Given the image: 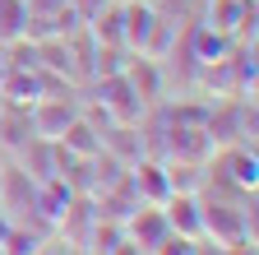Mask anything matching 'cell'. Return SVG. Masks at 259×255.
I'll list each match as a JSON object with an SVG mask.
<instances>
[{
  "label": "cell",
  "instance_id": "obj_1",
  "mask_svg": "<svg viewBox=\"0 0 259 255\" xmlns=\"http://www.w3.org/2000/svg\"><path fill=\"white\" fill-rule=\"evenodd\" d=\"M199 204H204V241H218V246L254 241V213H245L241 204H218V200H199Z\"/></svg>",
  "mask_w": 259,
  "mask_h": 255
},
{
  "label": "cell",
  "instance_id": "obj_2",
  "mask_svg": "<svg viewBox=\"0 0 259 255\" xmlns=\"http://www.w3.org/2000/svg\"><path fill=\"white\" fill-rule=\"evenodd\" d=\"M167 163H194V167H208L213 163V135H208V125L204 121H171V130H167Z\"/></svg>",
  "mask_w": 259,
  "mask_h": 255
},
{
  "label": "cell",
  "instance_id": "obj_3",
  "mask_svg": "<svg viewBox=\"0 0 259 255\" xmlns=\"http://www.w3.org/2000/svg\"><path fill=\"white\" fill-rule=\"evenodd\" d=\"M120 228H125V237L130 241H139V250H157L162 241L171 237V228H167V213H162L157 204H135L125 218H120Z\"/></svg>",
  "mask_w": 259,
  "mask_h": 255
},
{
  "label": "cell",
  "instance_id": "obj_4",
  "mask_svg": "<svg viewBox=\"0 0 259 255\" xmlns=\"http://www.w3.org/2000/svg\"><path fill=\"white\" fill-rule=\"evenodd\" d=\"M97 84H102V88H97V102H102L107 121H116V125H135V121L144 116V98H139V93L125 84V75L97 79Z\"/></svg>",
  "mask_w": 259,
  "mask_h": 255
},
{
  "label": "cell",
  "instance_id": "obj_5",
  "mask_svg": "<svg viewBox=\"0 0 259 255\" xmlns=\"http://www.w3.org/2000/svg\"><path fill=\"white\" fill-rule=\"evenodd\" d=\"M130 190H135L139 204H167L171 200V181H167V163H153V158H135L130 163Z\"/></svg>",
  "mask_w": 259,
  "mask_h": 255
},
{
  "label": "cell",
  "instance_id": "obj_6",
  "mask_svg": "<svg viewBox=\"0 0 259 255\" xmlns=\"http://www.w3.org/2000/svg\"><path fill=\"white\" fill-rule=\"evenodd\" d=\"M74 116H79L74 102H65V98H56V93H47V98L32 102V135H37V139H60V130H65Z\"/></svg>",
  "mask_w": 259,
  "mask_h": 255
},
{
  "label": "cell",
  "instance_id": "obj_7",
  "mask_svg": "<svg viewBox=\"0 0 259 255\" xmlns=\"http://www.w3.org/2000/svg\"><path fill=\"white\" fill-rule=\"evenodd\" d=\"M0 98L14 102V107H32L37 98H47V75L42 70H19V65H10L5 75H0Z\"/></svg>",
  "mask_w": 259,
  "mask_h": 255
},
{
  "label": "cell",
  "instance_id": "obj_8",
  "mask_svg": "<svg viewBox=\"0 0 259 255\" xmlns=\"http://www.w3.org/2000/svg\"><path fill=\"white\" fill-rule=\"evenodd\" d=\"M162 213H167V228L176 237L204 241V204H199V195H171L162 204Z\"/></svg>",
  "mask_w": 259,
  "mask_h": 255
},
{
  "label": "cell",
  "instance_id": "obj_9",
  "mask_svg": "<svg viewBox=\"0 0 259 255\" xmlns=\"http://www.w3.org/2000/svg\"><path fill=\"white\" fill-rule=\"evenodd\" d=\"M222 176L232 181L241 195H254V186H259V158L250 144H227L222 153Z\"/></svg>",
  "mask_w": 259,
  "mask_h": 255
},
{
  "label": "cell",
  "instance_id": "obj_10",
  "mask_svg": "<svg viewBox=\"0 0 259 255\" xmlns=\"http://www.w3.org/2000/svg\"><path fill=\"white\" fill-rule=\"evenodd\" d=\"M32 195H37V181H32L23 167H0V209L5 213L32 209Z\"/></svg>",
  "mask_w": 259,
  "mask_h": 255
},
{
  "label": "cell",
  "instance_id": "obj_11",
  "mask_svg": "<svg viewBox=\"0 0 259 255\" xmlns=\"http://www.w3.org/2000/svg\"><path fill=\"white\" fill-rule=\"evenodd\" d=\"M56 144L70 153V158H97V153H102V130H97L88 116H74V121L60 130V139H56Z\"/></svg>",
  "mask_w": 259,
  "mask_h": 255
},
{
  "label": "cell",
  "instance_id": "obj_12",
  "mask_svg": "<svg viewBox=\"0 0 259 255\" xmlns=\"http://www.w3.org/2000/svg\"><path fill=\"white\" fill-rule=\"evenodd\" d=\"M42 246H47V232H32L23 223H10V232L0 237V250L5 255H42Z\"/></svg>",
  "mask_w": 259,
  "mask_h": 255
},
{
  "label": "cell",
  "instance_id": "obj_13",
  "mask_svg": "<svg viewBox=\"0 0 259 255\" xmlns=\"http://www.w3.org/2000/svg\"><path fill=\"white\" fill-rule=\"evenodd\" d=\"M167 181H171V195H199V190H204V167L167 163Z\"/></svg>",
  "mask_w": 259,
  "mask_h": 255
},
{
  "label": "cell",
  "instance_id": "obj_14",
  "mask_svg": "<svg viewBox=\"0 0 259 255\" xmlns=\"http://www.w3.org/2000/svg\"><path fill=\"white\" fill-rule=\"evenodd\" d=\"M23 19H28V0H0V47L23 38Z\"/></svg>",
  "mask_w": 259,
  "mask_h": 255
},
{
  "label": "cell",
  "instance_id": "obj_15",
  "mask_svg": "<svg viewBox=\"0 0 259 255\" xmlns=\"http://www.w3.org/2000/svg\"><path fill=\"white\" fill-rule=\"evenodd\" d=\"M222 51H227V38L222 33H213V28H199V33H194V60H199V65H218V60H227Z\"/></svg>",
  "mask_w": 259,
  "mask_h": 255
},
{
  "label": "cell",
  "instance_id": "obj_16",
  "mask_svg": "<svg viewBox=\"0 0 259 255\" xmlns=\"http://www.w3.org/2000/svg\"><path fill=\"white\" fill-rule=\"evenodd\" d=\"M194 250H199V241H190V237H176V232H171L153 255H194Z\"/></svg>",
  "mask_w": 259,
  "mask_h": 255
},
{
  "label": "cell",
  "instance_id": "obj_17",
  "mask_svg": "<svg viewBox=\"0 0 259 255\" xmlns=\"http://www.w3.org/2000/svg\"><path fill=\"white\" fill-rule=\"evenodd\" d=\"M65 5H70V10H74V14H79V19L88 23V19L97 14V10H107V5H111V0H65Z\"/></svg>",
  "mask_w": 259,
  "mask_h": 255
},
{
  "label": "cell",
  "instance_id": "obj_18",
  "mask_svg": "<svg viewBox=\"0 0 259 255\" xmlns=\"http://www.w3.org/2000/svg\"><path fill=\"white\" fill-rule=\"evenodd\" d=\"M107 255H148V250H139V241H130V237H120Z\"/></svg>",
  "mask_w": 259,
  "mask_h": 255
},
{
  "label": "cell",
  "instance_id": "obj_19",
  "mask_svg": "<svg viewBox=\"0 0 259 255\" xmlns=\"http://www.w3.org/2000/svg\"><path fill=\"white\" fill-rule=\"evenodd\" d=\"M194 255H227V250H222L218 241H199V250H194Z\"/></svg>",
  "mask_w": 259,
  "mask_h": 255
},
{
  "label": "cell",
  "instance_id": "obj_20",
  "mask_svg": "<svg viewBox=\"0 0 259 255\" xmlns=\"http://www.w3.org/2000/svg\"><path fill=\"white\" fill-rule=\"evenodd\" d=\"M0 255H5V250H0Z\"/></svg>",
  "mask_w": 259,
  "mask_h": 255
}]
</instances>
